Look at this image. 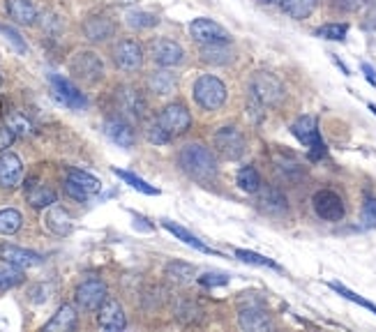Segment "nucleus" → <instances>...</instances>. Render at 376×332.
Listing matches in <instances>:
<instances>
[{
	"label": "nucleus",
	"instance_id": "nucleus-27",
	"mask_svg": "<svg viewBox=\"0 0 376 332\" xmlns=\"http://www.w3.org/2000/svg\"><path fill=\"white\" fill-rule=\"evenodd\" d=\"M277 3H280L282 12L289 14L295 21L307 19L317 10V0H277Z\"/></svg>",
	"mask_w": 376,
	"mask_h": 332
},
{
	"label": "nucleus",
	"instance_id": "nucleus-48",
	"mask_svg": "<svg viewBox=\"0 0 376 332\" xmlns=\"http://www.w3.org/2000/svg\"><path fill=\"white\" fill-rule=\"evenodd\" d=\"M14 141V132L10 127H0V152L7 150Z\"/></svg>",
	"mask_w": 376,
	"mask_h": 332
},
{
	"label": "nucleus",
	"instance_id": "nucleus-28",
	"mask_svg": "<svg viewBox=\"0 0 376 332\" xmlns=\"http://www.w3.org/2000/svg\"><path fill=\"white\" fill-rule=\"evenodd\" d=\"M164 277L173 284H187L196 277V268L185 261H171L164 268Z\"/></svg>",
	"mask_w": 376,
	"mask_h": 332
},
{
	"label": "nucleus",
	"instance_id": "nucleus-24",
	"mask_svg": "<svg viewBox=\"0 0 376 332\" xmlns=\"http://www.w3.org/2000/svg\"><path fill=\"white\" fill-rule=\"evenodd\" d=\"M176 86H178V79L171 74V71H166V67L155 69V71H150V74H148V91L155 93L157 97L173 95Z\"/></svg>",
	"mask_w": 376,
	"mask_h": 332
},
{
	"label": "nucleus",
	"instance_id": "nucleus-5",
	"mask_svg": "<svg viewBox=\"0 0 376 332\" xmlns=\"http://www.w3.org/2000/svg\"><path fill=\"white\" fill-rule=\"evenodd\" d=\"M291 134L302 143V146L309 148V157L312 159H321L326 155V146H324V141H321V137H319L317 120L312 118V115H300V118L291 125Z\"/></svg>",
	"mask_w": 376,
	"mask_h": 332
},
{
	"label": "nucleus",
	"instance_id": "nucleus-32",
	"mask_svg": "<svg viewBox=\"0 0 376 332\" xmlns=\"http://www.w3.org/2000/svg\"><path fill=\"white\" fill-rule=\"evenodd\" d=\"M67 181L76 183V185H81L84 190H86L88 194H91V196L102 190V183L97 181L95 176L86 173V171H79V168H69V171H67Z\"/></svg>",
	"mask_w": 376,
	"mask_h": 332
},
{
	"label": "nucleus",
	"instance_id": "nucleus-51",
	"mask_svg": "<svg viewBox=\"0 0 376 332\" xmlns=\"http://www.w3.org/2000/svg\"><path fill=\"white\" fill-rule=\"evenodd\" d=\"M0 115H3V100H0Z\"/></svg>",
	"mask_w": 376,
	"mask_h": 332
},
{
	"label": "nucleus",
	"instance_id": "nucleus-22",
	"mask_svg": "<svg viewBox=\"0 0 376 332\" xmlns=\"http://www.w3.org/2000/svg\"><path fill=\"white\" fill-rule=\"evenodd\" d=\"M238 326L245 332H266V330H273V321L263 309L245 307L238 314Z\"/></svg>",
	"mask_w": 376,
	"mask_h": 332
},
{
	"label": "nucleus",
	"instance_id": "nucleus-47",
	"mask_svg": "<svg viewBox=\"0 0 376 332\" xmlns=\"http://www.w3.org/2000/svg\"><path fill=\"white\" fill-rule=\"evenodd\" d=\"M65 192H67V196H72V199H76V201H86L88 196H91L81 185H76V183H72V181L65 183Z\"/></svg>",
	"mask_w": 376,
	"mask_h": 332
},
{
	"label": "nucleus",
	"instance_id": "nucleus-42",
	"mask_svg": "<svg viewBox=\"0 0 376 332\" xmlns=\"http://www.w3.org/2000/svg\"><path fill=\"white\" fill-rule=\"evenodd\" d=\"M0 33L5 35V40L19 53H28V44H25V40L19 35V30H14L12 25H7V23H0Z\"/></svg>",
	"mask_w": 376,
	"mask_h": 332
},
{
	"label": "nucleus",
	"instance_id": "nucleus-49",
	"mask_svg": "<svg viewBox=\"0 0 376 332\" xmlns=\"http://www.w3.org/2000/svg\"><path fill=\"white\" fill-rule=\"evenodd\" d=\"M339 10H344V12H355L358 7H363L365 5V0H335Z\"/></svg>",
	"mask_w": 376,
	"mask_h": 332
},
{
	"label": "nucleus",
	"instance_id": "nucleus-37",
	"mask_svg": "<svg viewBox=\"0 0 376 332\" xmlns=\"http://www.w3.org/2000/svg\"><path fill=\"white\" fill-rule=\"evenodd\" d=\"M346 33H348V25L346 23H326V25H321V28L314 30L317 38L333 40V42H342L346 38Z\"/></svg>",
	"mask_w": 376,
	"mask_h": 332
},
{
	"label": "nucleus",
	"instance_id": "nucleus-36",
	"mask_svg": "<svg viewBox=\"0 0 376 332\" xmlns=\"http://www.w3.org/2000/svg\"><path fill=\"white\" fill-rule=\"evenodd\" d=\"M7 127L14 132V137H30V134L35 132L33 122L25 118L23 113H10V115H7Z\"/></svg>",
	"mask_w": 376,
	"mask_h": 332
},
{
	"label": "nucleus",
	"instance_id": "nucleus-19",
	"mask_svg": "<svg viewBox=\"0 0 376 332\" xmlns=\"http://www.w3.org/2000/svg\"><path fill=\"white\" fill-rule=\"evenodd\" d=\"M0 258H3L5 263L16 265V268H33V265H40L44 261L38 252H30V249H23L16 245H7V242L0 245Z\"/></svg>",
	"mask_w": 376,
	"mask_h": 332
},
{
	"label": "nucleus",
	"instance_id": "nucleus-3",
	"mask_svg": "<svg viewBox=\"0 0 376 332\" xmlns=\"http://www.w3.org/2000/svg\"><path fill=\"white\" fill-rule=\"evenodd\" d=\"M69 71L74 79L93 86L97 81L104 79V62L95 51L84 49V51H76L74 56L69 58Z\"/></svg>",
	"mask_w": 376,
	"mask_h": 332
},
{
	"label": "nucleus",
	"instance_id": "nucleus-39",
	"mask_svg": "<svg viewBox=\"0 0 376 332\" xmlns=\"http://www.w3.org/2000/svg\"><path fill=\"white\" fill-rule=\"evenodd\" d=\"M236 256L240 258V261L249 263V265H261V268H273V270H280V265H277L275 261H270V258H266V256L256 254V252H247V249H236Z\"/></svg>",
	"mask_w": 376,
	"mask_h": 332
},
{
	"label": "nucleus",
	"instance_id": "nucleus-4",
	"mask_svg": "<svg viewBox=\"0 0 376 332\" xmlns=\"http://www.w3.org/2000/svg\"><path fill=\"white\" fill-rule=\"evenodd\" d=\"M249 95H254L266 106H275L284 100V86L270 71H256L252 76V84H249Z\"/></svg>",
	"mask_w": 376,
	"mask_h": 332
},
{
	"label": "nucleus",
	"instance_id": "nucleus-23",
	"mask_svg": "<svg viewBox=\"0 0 376 332\" xmlns=\"http://www.w3.org/2000/svg\"><path fill=\"white\" fill-rule=\"evenodd\" d=\"M5 10L10 14V19L21 23V25H33L38 23V7L30 0H5Z\"/></svg>",
	"mask_w": 376,
	"mask_h": 332
},
{
	"label": "nucleus",
	"instance_id": "nucleus-44",
	"mask_svg": "<svg viewBox=\"0 0 376 332\" xmlns=\"http://www.w3.org/2000/svg\"><path fill=\"white\" fill-rule=\"evenodd\" d=\"M247 115L252 122H261L266 118V104L258 102L254 95H249V102H247Z\"/></svg>",
	"mask_w": 376,
	"mask_h": 332
},
{
	"label": "nucleus",
	"instance_id": "nucleus-43",
	"mask_svg": "<svg viewBox=\"0 0 376 332\" xmlns=\"http://www.w3.org/2000/svg\"><path fill=\"white\" fill-rule=\"evenodd\" d=\"M360 219H363V224L367 229H376V196H367L365 199Z\"/></svg>",
	"mask_w": 376,
	"mask_h": 332
},
{
	"label": "nucleus",
	"instance_id": "nucleus-6",
	"mask_svg": "<svg viewBox=\"0 0 376 332\" xmlns=\"http://www.w3.org/2000/svg\"><path fill=\"white\" fill-rule=\"evenodd\" d=\"M150 60L155 62L157 67H178L185 62V49L173 40H153L148 47Z\"/></svg>",
	"mask_w": 376,
	"mask_h": 332
},
{
	"label": "nucleus",
	"instance_id": "nucleus-14",
	"mask_svg": "<svg viewBox=\"0 0 376 332\" xmlns=\"http://www.w3.org/2000/svg\"><path fill=\"white\" fill-rule=\"evenodd\" d=\"M190 35L199 44H215V42H231V35L227 28L210 19H194L190 23Z\"/></svg>",
	"mask_w": 376,
	"mask_h": 332
},
{
	"label": "nucleus",
	"instance_id": "nucleus-20",
	"mask_svg": "<svg viewBox=\"0 0 376 332\" xmlns=\"http://www.w3.org/2000/svg\"><path fill=\"white\" fill-rule=\"evenodd\" d=\"M104 134L120 148H132L134 143H137V134H134L132 125L127 120H123V118L106 120L104 122Z\"/></svg>",
	"mask_w": 376,
	"mask_h": 332
},
{
	"label": "nucleus",
	"instance_id": "nucleus-12",
	"mask_svg": "<svg viewBox=\"0 0 376 332\" xmlns=\"http://www.w3.org/2000/svg\"><path fill=\"white\" fill-rule=\"evenodd\" d=\"M113 62L123 71H137L143 65V49L134 40H120L113 47Z\"/></svg>",
	"mask_w": 376,
	"mask_h": 332
},
{
	"label": "nucleus",
	"instance_id": "nucleus-15",
	"mask_svg": "<svg viewBox=\"0 0 376 332\" xmlns=\"http://www.w3.org/2000/svg\"><path fill=\"white\" fill-rule=\"evenodd\" d=\"M97 326H100L102 330H109V332L125 330V326H127V316H125L123 304L118 300L106 298L102 302V307L97 309Z\"/></svg>",
	"mask_w": 376,
	"mask_h": 332
},
{
	"label": "nucleus",
	"instance_id": "nucleus-52",
	"mask_svg": "<svg viewBox=\"0 0 376 332\" xmlns=\"http://www.w3.org/2000/svg\"><path fill=\"white\" fill-rule=\"evenodd\" d=\"M0 84H3V76H0Z\"/></svg>",
	"mask_w": 376,
	"mask_h": 332
},
{
	"label": "nucleus",
	"instance_id": "nucleus-34",
	"mask_svg": "<svg viewBox=\"0 0 376 332\" xmlns=\"http://www.w3.org/2000/svg\"><path fill=\"white\" fill-rule=\"evenodd\" d=\"M127 25H132L134 30H146V28H153V25H157V16L150 14V12H143V10H132L127 12Z\"/></svg>",
	"mask_w": 376,
	"mask_h": 332
},
{
	"label": "nucleus",
	"instance_id": "nucleus-41",
	"mask_svg": "<svg viewBox=\"0 0 376 332\" xmlns=\"http://www.w3.org/2000/svg\"><path fill=\"white\" fill-rule=\"evenodd\" d=\"M146 137H148L150 143H155V146H166V143L171 141V134H169L162 127V122H159V120L148 125V127H146Z\"/></svg>",
	"mask_w": 376,
	"mask_h": 332
},
{
	"label": "nucleus",
	"instance_id": "nucleus-16",
	"mask_svg": "<svg viewBox=\"0 0 376 332\" xmlns=\"http://www.w3.org/2000/svg\"><path fill=\"white\" fill-rule=\"evenodd\" d=\"M258 210L270 214V217H282V214L289 212V201H286V196L277 190V187H263V190H258Z\"/></svg>",
	"mask_w": 376,
	"mask_h": 332
},
{
	"label": "nucleus",
	"instance_id": "nucleus-11",
	"mask_svg": "<svg viewBox=\"0 0 376 332\" xmlns=\"http://www.w3.org/2000/svg\"><path fill=\"white\" fill-rule=\"evenodd\" d=\"M49 84L53 88V95H56V100L62 102L65 106H69V109H86L88 106V100L86 95L79 91V88L72 84V81L62 79L58 74H49Z\"/></svg>",
	"mask_w": 376,
	"mask_h": 332
},
{
	"label": "nucleus",
	"instance_id": "nucleus-21",
	"mask_svg": "<svg viewBox=\"0 0 376 332\" xmlns=\"http://www.w3.org/2000/svg\"><path fill=\"white\" fill-rule=\"evenodd\" d=\"M199 56L205 65L222 67V65H229V62L236 58V53L231 49L229 42H215V44H201Z\"/></svg>",
	"mask_w": 376,
	"mask_h": 332
},
{
	"label": "nucleus",
	"instance_id": "nucleus-9",
	"mask_svg": "<svg viewBox=\"0 0 376 332\" xmlns=\"http://www.w3.org/2000/svg\"><path fill=\"white\" fill-rule=\"evenodd\" d=\"M74 300L86 311H97L106 300V284L102 280H84L76 286Z\"/></svg>",
	"mask_w": 376,
	"mask_h": 332
},
{
	"label": "nucleus",
	"instance_id": "nucleus-30",
	"mask_svg": "<svg viewBox=\"0 0 376 332\" xmlns=\"http://www.w3.org/2000/svg\"><path fill=\"white\" fill-rule=\"evenodd\" d=\"M236 185L247 194H256L261 190V176H258L254 166H243L236 176Z\"/></svg>",
	"mask_w": 376,
	"mask_h": 332
},
{
	"label": "nucleus",
	"instance_id": "nucleus-25",
	"mask_svg": "<svg viewBox=\"0 0 376 332\" xmlns=\"http://www.w3.org/2000/svg\"><path fill=\"white\" fill-rule=\"evenodd\" d=\"M44 227H47L51 233H56V236H69L72 233V217L65 208H60V205H49V212L47 217H44Z\"/></svg>",
	"mask_w": 376,
	"mask_h": 332
},
{
	"label": "nucleus",
	"instance_id": "nucleus-33",
	"mask_svg": "<svg viewBox=\"0 0 376 332\" xmlns=\"http://www.w3.org/2000/svg\"><path fill=\"white\" fill-rule=\"evenodd\" d=\"M28 203L33 208H49V205L56 203V192L49 190V187H30L28 190Z\"/></svg>",
	"mask_w": 376,
	"mask_h": 332
},
{
	"label": "nucleus",
	"instance_id": "nucleus-40",
	"mask_svg": "<svg viewBox=\"0 0 376 332\" xmlns=\"http://www.w3.org/2000/svg\"><path fill=\"white\" fill-rule=\"evenodd\" d=\"M330 289L333 291H337L339 295H342V298H346V300H351V302H355V304H360V307H365V309H370L372 314H376V304H372L370 300H365V298H360V295L358 293H353V291H348L346 286H342V284H337V282H330L328 284Z\"/></svg>",
	"mask_w": 376,
	"mask_h": 332
},
{
	"label": "nucleus",
	"instance_id": "nucleus-18",
	"mask_svg": "<svg viewBox=\"0 0 376 332\" xmlns=\"http://www.w3.org/2000/svg\"><path fill=\"white\" fill-rule=\"evenodd\" d=\"M84 35L91 42H109L115 35V23L104 14H93L84 21Z\"/></svg>",
	"mask_w": 376,
	"mask_h": 332
},
{
	"label": "nucleus",
	"instance_id": "nucleus-13",
	"mask_svg": "<svg viewBox=\"0 0 376 332\" xmlns=\"http://www.w3.org/2000/svg\"><path fill=\"white\" fill-rule=\"evenodd\" d=\"M159 122H162V127L171 134V137H176V134H185L187 130H190V125H192V115L190 111L185 109L183 104H166L162 113H159Z\"/></svg>",
	"mask_w": 376,
	"mask_h": 332
},
{
	"label": "nucleus",
	"instance_id": "nucleus-17",
	"mask_svg": "<svg viewBox=\"0 0 376 332\" xmlns=\"http://www.w3.org/2000/svg\"><path fill=\"white\" fill-rule=\"evenodd\" d=\"M23 178V164L21 159L14 155L10 150H3L0 152V187H5V190H12L21 183Z\"/></svg>",
	"mask_w": 376,
	"mask_h": 332
},
{
	"label": "nucleus",
	"instance_id": "nucleus-10",
	"mask_svg": "<svg viewBox=\"0 0 376 332\" xmlns=\"http://www.w3.org/2000/svg\"><path fill=\"white\" fill-rule=\"evenodd\" d=\"M115 102H118L120 111L134 120H141L148 111L146 97H143V93L134 86H120L118 91H115Z\"/></svg>",
	"mask_w": 376,
	"mask_h": 332
},
{
	"label": "nucleus",
	"instance_id": "nucleus-45",
	"mask_svg": "<svg viewBox=\"0 0 376 332\" xmlns=\"http://www.w3.org/2000/svg\"><path fill=\"white\" fill-rule=\"evenodd\" d=\"M21 280H23V275H21V273H10V270L0 273V291L12 289V286H16Z\"/></svg>",
	"mask_w": 376,
	"mask_h": 332
},
{
	"label": "nucleus",
	"instance_id": "nucleus-7",
	"mask_svg": "<svg viewBox=\"0 0 376 332\" xmlns=\"http://www.w3.org/2000/svg\"><path fill=\"white\" fill-rule=\"evenodd\" d=\"M212 146L224 159H240L245 155V137L236 127H222L215 132Z\"/></svg>",
	"mask_w": 376,
	"mask_h": 332
},
{
	"label": "nucleus",
	"instance_id": "nucleus-26",
	"mask_svg": "<svg viewBox=\"0 0 376 332\" xmlns=\"http://www.w3.org/2000/svg\"><path fill=\"white\" fill-rule=\"evenodd\" d=\"M76 328V309L72 307V304H62V307L53 314V319L44 326V330H58V332H67V330H74Z\"/></svg>",
	"mask_w": 376,
	"mask_h": 332
},
{
	"label": "nucleus",
	"instance_id": "nucleus-46",
	"mask_svg": "<svg viewBox=\"0 0 376 332\" xmlns=\"http://www.w3.org/2000/svg\"><path fill=\"white\" fill-rule=\"evenodd\" d=\"M229 282L227 275H203L199 277V284L205 286V289H212V286H224Z\"/></svg>",
	"mask_w": 376,
	"mask_h": 332
},
{
	"label": "nucleus",
	"instance_id": "nucleus-35",
	"mask_svg": "<svg viewBox=\"0 0 376 332\" xmlns=\"http://www.w3.org/2000/svg\"><path fill=\"white\" fill-rule=\"evenodd\" d=\"M113 173L118 176L120 181L127 183L130 187H134L137 192H143V194H148V196H157V194H159L153 185H148L146 181H141L139 176H134V173H130V171H123V168H113Z\"/></svg>",
	"mask_w": 376,
	"mask_h": 332
},
{
	"label": "nucleus",
	"instance_id": "nucleus-8",
	"mask_svg": "<svg viewBox=\"0 0 376 332\" xmlns=\"http://www.w3.org/2000/svg\"><path fill=\"white\" fill-rule=\"evenodd\" d=\"M312 205H314V212L319 217L326 222H339L344 217V201L333 190H319L312 196Z\"/></svg>",
	"mask_w": 376,
	"mask_h": 332
},
{
	"label": "nucleus",
	"instance_id": "nucleus-38",
	"mask_svg": "<svg viewBox=\"0 0 376 332\" xmlns=\"http://www.w3.org/2000/svg\"><path fill=\"white\" fill-rule=\"evenodd\" d=\"M176 319L181 323H194L201 319V309L190 300H181L176 304Z\"/></svg>",
	"mask_w": 376,
	"mask_h": 332
},
{
	"label": "nucleus",
	"instance_id": "nucleus-2",
	"mask_svg": "<svg viewBox=\"0 0 376 332\" xmlns=\"http://www.w3.org/2000/svg\"><path fill=\"white\" fill-rule=\"evenodd\" d=\"M192 97H194V102L201 106V109L215 111V109H220V106H224V102H227V86H224L217 76L203 74V76H199L194 81Z\"/></svg>",
	"mask_w": 376,
	"mask_h": 332
},
{
	"label": "nucleus",
	"instance_id": "nucleus-31",
	"mask_svg": "<svg viewBox=\"0 0 376 332\" xmlns=\"http://www.w3.org/2000/svg\"><path fill=\"white\" fill-rule=\"evenodd\" d=\"M21 224H23V217L19 210H14V208L0 210V233H3V236H14V233L21 229Z\"/></svg>",
	"mask_w": 376,
	"mask_h": 332
},
{
	"label": "nucleus",
	"instance_id": "nucleus-50",
	"mask_svg": "<svg viewBox=\"0 0 376 332\" xmlns=\"http://www.w3.org/2000/svg\"><path fill=\"white\" fill-rule=\"evenodd\" d=\"M363 71H365V76H367V81H370L372 86H376V74H374V69L367 65V62H363Z\"/></svg>",
	"mask_w": 376,
	"mask_h": 332
},
{
	"label": "nucleus",
	"instance_id": "nucleus-1",
	"mask_svg": "<svg viewBox=\"0 0 376 332\" xmlns=\"http://www.w3.org/2000/svg\"><path fill=\"white\" fill-rule=\"evenodd\" d=\"M178 164L181 168L196 183H210L217 176V161H215L212 152L201 146V143H187V146L178 152Z\"/></svg>",
	"mask_w": 376,
	"mask_h": 332
},
{
	"label": "nucleus",
	"instance_id": "nucleus-29",
	"mask_svg": "<svg viewBox=\"0 0 376 332\" xmlns=\"http://www.w3.org/2000/svg\"><path fill=\"white\" fill-rule=\"evenodd\" d=\"M162 227L169 231V233H173V236L178 238V240H183L185 245H190V247H194V249H199V252H203V254H215L210 247H205L203 242L196 238V236H192L190 231L187 229H183V227H178V224H173V222H162Z\"/></svg>",
	"mask_w": 376,
	"mask_h": 332
}]
</instances>
